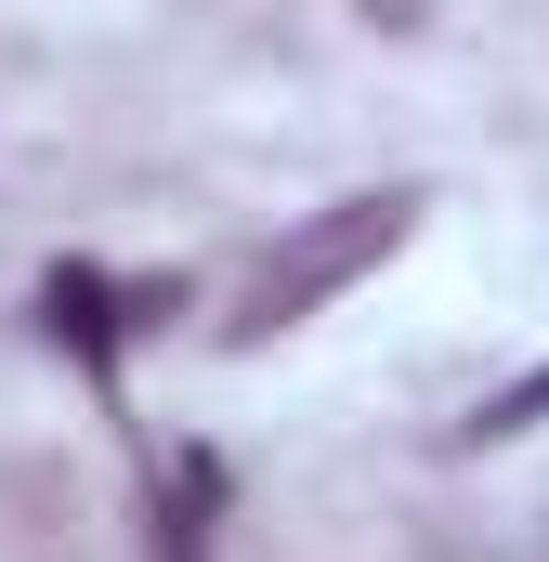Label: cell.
<instances>
[{"label": "cell", "instance_id": "cell-3", "mask_svg": "<svg viewBox=\"0 0 549 562\" xmlns=\"http://www.w3.org/2000/svg\"><path fill=\"white\" fill-rule=\"evenodd\" d=\"M210 524H223V458L183 445L170 484H157V562H210Z\"/></svg>", "mask_w": 549, "mask_h": 562}, {"label": "cell", "instance_id": "cell-4", "mask_svg": "<svg viewBox=\"0 0 549 562\" xmlns=\"http://www.w3.org/2000/svg\"><path fill=\"white\" fill-rule=\"evenodd\" d=\"M549 419V353L537 367H524V380H511V393H484V406H471V419H458V445H524V431Z\"/></svg>", "mask_w": 549, "mask_h": 562}, {"label": "cell", "instance_id": "cell-1", "mask_svg": "<svg viewBox=\"0 0 549 562\" xmlns=\"http://www.w3.org/2000/svg\"><path fill=\"white\" fill-rule=\"evenodd\" d=\"M406 223H418V183H380V196H340V210H314V223L274 249L262 276H249L236 340H274V327H301L314 301H340L354 276H380V262L406 249Z\"/></svg>", "mask_w": 549, "mask_h": 562}, {"label": "cell", "instance_id": "cell-2", "mask_svg": "<svg viewBox=\"0 0 549 562\" xmlns=\"http://www.w3.org/2000/svg\"><path fill=\"white\" fill-rule=\"evenodd\" d=\"M157 314H183V276L119 288L105 262H53V276H40V327H53V353H79L92 380H119V340L157 327Z\"/></svg>", "mask_w": 549, "mask_h": 562}]
</instances>
